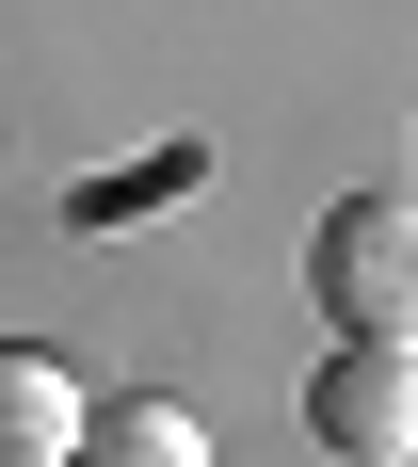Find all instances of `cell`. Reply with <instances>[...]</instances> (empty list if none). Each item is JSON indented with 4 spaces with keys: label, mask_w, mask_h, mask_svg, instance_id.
I'll use <instances>...</instances> for the list:
<instances>
[{
    "label": "cell",
    "mask_w": 418,
    "mask_h": 467,
    "mask_svg": "<svg viewBox=\"0 0 418 467\" xmlns=\"http://www.w3.org/2000/svg\"><path fill=\"white\" fill-rule=\"evenodd\" d=\"M306 290L338 338H418V193H338L306 226Z\"/></svg>",
    "instance_id": "1"
},
{
    "label": "cell",
    "mask_w": 418,
    "mask_h": 467,
    "mask_svg": "<svg viewBox=\"0 0 418 467\" xmlns=\"http://www.w3.org/2000/svg\"><path fill=\"white\" fill-rule=\"evenodd\" d=\"M306 435L338 467H418V338H322L306 355Z\"/></svg>",
    "instance_id": "2"
},
{
    "label": "cell",
    "mask_w": 418,
    "mask_h": 467,
    "mask_svg": "<svg viewBox=\"0 0 418 467\" xmlns=\"http://www.w3.org/2000/svg\"><path fill=\"white\" fill-rule=\"evenodd\" d=\"M81 403L97 387L48 355V338H0V467H65L81 451Z\"/></svg>",
    "instance_id": "3"
},
{
    "label": "cell",
    "mask_w": 418,
    "mask_h": 467,
    "mask_svg": "<svg viewBox=\"0 0 418 467\" xmlns=\"http://www.w3.org/2000/svg\"><path fill=\"white\" fill-rule=\"evenodd\" d=\"M65 467H209V435L129 387V403H81V451H65Z\"/></svg>",
    "instance_id": "4"
},
{
    "label": "cell",
    "mask_w": 418,
    "mask_h": 467,
    "mask_svg": "<svg viewBox=\"0 0 418 467\" xmlns=\"http://www.w3.org/2000/svg\"><path fill=\"white\" fill-rule=\"evenodd\" d=\"M209 178V145H161V161H129V178H97L81 193V226H113V210H161V193H193Z\"/></svg>",
    "instance_id": "5"
}]
</instances>
